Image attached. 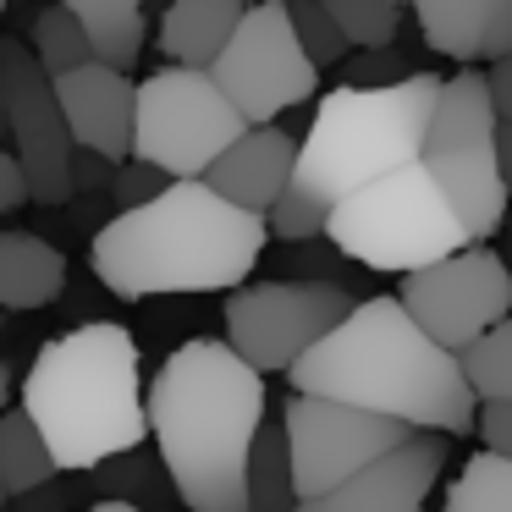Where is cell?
Instances as JSON below:
<instances>
[{
  "mask_svg": "<svg viewBox=\"0 0 512 512\" xmlns=\"http://www.w3.org/2000/svg\"><path fill=\"white\" fill-rule=\"evenodd\" d=\"M292 391L402 419L452 441L479 430V397L463 375V358L446 353L402 298L358 303L320 347L292 364Z\"/></svg>",
  "mask_w": 512,
  "mask_h": 512,
  "instance_id": "6da1fadb",
  "label": "cell"
},
{
  "mask_svg": "<svg viewBox=\"0 0 512 512\" xmlns=\"http://www.w3.org/2000/svg\"><path fill=\"white\" fill-rule=\"evenodd\" d=\"M265 430V375L232 342L177 347L149 380V435L188 512H248V463Z\"/></svg>",
  "mask_w": 512,
  "mask_h": 512,
  "instance_id": "7a4b0ae2",
  "label": "cell"
},
{
  "mask_svg": "<svg viewBox=\"0 0 512 512\" xmlns=\"http://www.w3.org/2000/svg\"><path fill=\"white\" fill-rule=\"evenodd\" d=\"M265 237V215L221 199L204 177H188L138 210H116V221L94 232L89 265L116 298L237 292L254 276Z\"/></svg>",
  "mask_w": 512,
  "mask_h": 512,
  "instance_id": "3957f363",
  "label": "cell"
},
{
  "mask_svg": "<svg viewBox=\"0 0 512 512\" xmlns=\"http://www.w3.org/2000/svg\"><path fill=\"white\" fill-rule=\"evenodd\" d=\"M23 408L50 441L61 474L100 468L149 435V397L138 380V342L116 320H89L34 353Z\"/></svg>",
  "mask_w": 512,
  "mask_h": 512,
  "instance_id": "277c9868",
  "label": "cell"
},
{
  "mask_svg": "<svg viewBox=\"0 0 512 512\" xmlns=\"http://www.w3.org/2000/svg\"><path fill=\"white\" fill-rule=\"evenodd\" d=\"M441 83L446 78H435V72H408V78L391 83L331 89L314 111L309 133H303L298 171H292L287 193H298L314 210L331 215L358 188L413 166L424 155V138H430Z\"/></svg>",
  "mask_w": 512,
  "mask_h": 512,
  "instance_id": "5b68a950",
  "label": "cell"
},
{
  "mask_svg": "<svg viewBox=\"0 0 512 512\" xmlns=\"http://www.w3.org/2000/svg\"><path fill=\"white\" fill-rule=\"evenodd\" d=\"M325 237H331L336 254L358 259L369 270H391V276H413V270L441 265V259L474 248L457 204L424 171V160L342 199L325 221Z\"/></svg>",
  "mask_w": 512,
  "mask_h": 512,
  "instance_id": "8992f818",
  "label": "cell"
},
{
  "mask_svg": "<svg viewBox=\"0 0 512 512\" xmlns=\"http://www.w3.org/2000/svg\"><path fill=\"white\" fill-rule=\"evenodd\" d=\"M424 171L441 182V193L457 204L468 237L490 243L507 226L512 188L496 160V105H490V78L474 67L452 72L441 83L430 138H424Z\"/></svg>",
  "mask_w": 512,
  "mask_h": 512,
  "instance_id": "52a82bcc",
  "label": "cell"
},
{
  "mask_svg": "<svg viewBox=\"0 0 512 512\" xmlns=\"http://www.w3.org/2000/svg\"><path fill=\"white\" fill-rule=\"evenodd\" d=\"M248 133V116L199 67H160L138 83L133 160L160 166L171 182L210 177V166Z\"/></svg>",
  "mask_w": 512,
  "mask_h": 512,
  "instance_id": "ba28073f",
  "label": "cell"
},
{
  "mask_svg": "<svg viewBox=\"0 0 512 512\" xmlns=\"http://www.w3.org/2000/svg\"><path fill=\"white\" fill-rule=\"evenodd\" d=\"M358 298L336 281H254L226 292V342L259 375H292L309 347H320Z\"/></svg>",
  "mask_w": 512,
  "mask_h": 512,
  "instance_id": "9c48e42d",
  "label": "cell"
},
{
  "mask_svg": "<svg viewBox=\"0 0 512 512\" xmlns=\"http://www.w3.org/2000/svg\"><path fill=\"white\" fill-rule=\"evenodd\" d=\"M210 78L248 116V127H270L281 111L309 105L314 89H320V67H314V56L303 50L298 28H292L287 0H254L248 6L232 45L210 67Z\"/></svg>",
  "mask_w": 512,
  "mask_h": 512,
  "instance_id": "30bf717a",
  "label": "cell"
},
{
  "mask_svg": "<svg viewBox=\"0 0 512 512\" xmlns=\"http://www.w3.org/2000/svg\"><path fill=\"white\" fill-rule=\"evenodd\" d=\"M281 424H287L292 479H298L303 501L347 485L353 474H364L369 463H380L386 452H397L402 441L419 435L402 419H380V413L347 408V402H325V397H292L281 408Z\"/></svg>",
  "mask_w": 512,
  "mask_h": 512,
  "instance_id": "8fae6325",
  "label": "cell"
},
{
  "mask_svg": "<svg viewBox=\"0 0 512 512\" xmlns=\"http://www.w3.org/2000/svg\"><path fill=\"white\" fill-rule=\"evenodd\" d=\"M0 100H6V133L28 171L34 204H67L78 193V144L61 116L56 78L39 67L34 45L0 39Z\"/></svg>",
  "mask_w": 512,
  "mask_h": 512,
  "instance_id": "7c38bea8",
  "label": "cell"
},
{
  "mask_svg": "<svg viewBox=\"0 0 512 512\" xmlns=\"http://www.w3.org/2000/svg\"><path fill=\"white\" fill-rule=\"evenodd\" d=\"M402 303L408 314L446 347V353H463L474 347L485 331H496L512 314V270L501 254L490 248H463V254L441 259V265H424L413 276H402Z\"/></svg>",
  "mask_w": 512,
  "mask_h": 512,
  "instance_id": "4fadbf2b",
  "label": "cell"
},
{
  "mask_svg": "<svg viewBox=\"0 0 512 512\" xmlns=\"http://www.w3.org/2000/svg\"><path fill=\"white\" fill-rule=\"evenodd\" d=\"M446 457H452V435L419 430L413 441H402L397 452L369 463L364 474H353L347 485L303 501L298 512H424Z\"/></svg>",
  "mask_w": 512,
  "mask_h": 512,
  "instance_id": "5bb4252c",
  "label": "cell"
},
{
  "mask_svg": "<svg viewBox=\"0 0 512 512\" xmlns=\"http://www.w3.org/2000/svg\"><path fill=\"white\" fill-rule=\"evenodd\" d=\"M56 100L61 116L72 127V144L89 149V155L111 160H133V127H138V83L127 78L122 67H105V61H89V67L56 78Z\"/></svg>",
  "mask_w": 512,
  "mask_h": 512,
  "instance_id": "9a60e30c",
  "label": "cell"
},
{
  "mask_svg": "<svg viewBox=\"0 0 512 512\" xmlns=\"http://www.w3.org/2000/svg\"><path fill=\"white\" fill-rule=\"evenodd\" d=\"M298 149L303 144L292 133H281L276 122H270V127H248V133L210 166V177H204V182H210L221 199L243 204V210H254V215H270L281 204V193L292 188Z\"/></svg>",
  "mask_w": 512,
  "mask_h": 512,
  "instance_id": "2e32d148",
  "label": "cell"
},
{
  "mask_svg": "<svg viewBox=\"0 0 512 512\" xmlns=\"http://www.w3.org/2000/svg\"><path fill=\"white\" fill-rule=\"evenodd\" d=\"M435 56L463 67L512 56V0H408Z\"/></svg>",
  "mask_w": 512,
  "mask_h": 512,
  "instance_id": "e0dca14e",
  "label": "cell"
},
{
  "mask_svg": "<svg viewBox=\"0 0 512 512\" xmlns=\"http://www.w3.org/2000/svg\"><path fill=\"white\" fill-rule=\"evenodd\" d=\"M243 0H171L160 12V50L171 67H199L210 72L221 50L232 45L237 23H243Z\"/></svg>",
  "mask_w": 512,
  "mask_h": 512,
  "instance_id": "ac0fdd59",
  "label": "cell"
},
{
  "mask_svg": "<svg viewBox=\"0 0 512 512\" xmlns=\"http://www.w3.org/2000/svg\"><path fill=\"white\" fill-rule=\"evenodd\" d=\"M67 287V259L34 232H0V314L45 309Z\"/></svg>",
  "mask_w": 512,
  "mask_h": 512,
  "instance_id": "d6986e66",
  "label": "cell"
},
{
  "mask_svg": "<svg viewBox=\"0 0 512 512\" xmlns=\"http://www.w3.org/2000/svg\"><path fill=\"white\" fill-rule=\"evenodd\" d=\"M94 39V61L133 72L144 56V0H61Z\"/></svg>",
  "mask_w": 512,
  "mask_h": 512,
  "instance_id": "ffe728a7",
  "label": "cell"
},
{
  "mask_svg": "<svg viewBox=\"0 0 512 512\" xmlns=\"http://www.w3.org/2000/svg\"><path fill=\"white\" fill-rule=\"evenodd\" d=\"M61 474L50 441L39 435V424L28 419V408H6L0 413V479L12 496H34Z\"/></svg>",
  "mask_w": 512,
  "mask_h": 512,
  "instance_id": "44dd1931",
  "label": "cell"
},
{
  "mask_svg": "<svg viewBox=\"0 0 512 512\" xmlns=\"http://www.w3.org/2000/svg\"><path fill=\"white\" fill-rule=\"evenodd\" d=\"M298 479H292V446H287V424L265 419L254 441V463H248V512H298Z\"/></svg>",
  "mask_w": 512,
  "mask_h": 512,
  "instance_id": "7402d4cb",
  "label": "cell"
},
{
  "mask_svg": "<svg viewBox=\"0 0 512 512\" xmlns=\"http://www.w3.org/2000/svg\"><path fill=\"white\" fill-rule=\"evenodd\" d=\"M441 512H512V457L479 452L446 485Z\"/></svg>",
  "mask_w": 512,
  "mask_h": 512,
  "instance_id": "603a6c76",
  "label": "cell"
},
{
  "mask_svg": "<svg viewBox=\"0 0 512 512\" xmlns=\"http://www.w3.org/2000/svg\"><path fill=\"white\" fill-rule=\"evenodd\" d=\"M34 56L50 78H67V72H78L94 61V39L67 6H45L39 23H34Z\"/></svg>",
  "mask_w": 512,
  "mask_h": 512,
  "instance_id": "cb8c5ba5",
  "label": "cell"
},
{
  "mask_svg": "<svg viewBox=\"0 0 512 512\" xmlns=\"http://www.w3.org/2000/svg\"><path fill=\"white\" fill-rule=\"evenodd\" d=\"M457 358H463V375L479 402H512V314Z\"/></svg>",
  "mask_w": 512,
  "mask_h": 512,
  "instance_id": "d4e9b609",
  "label": "cell"
},
{
  "mask_svg": "<svg viewBox=\"0 0 512 512\" xmlns=\"http://www.w3.org/2000/svg\"><path fill=\"white\" fill-rule=\"evenodd\" d=\"M320 6L336 17V28L353 50H386L397 39V0H320Z\"/></svg>",
  "mask_w": 512,
  "mask_h": 512,
  "instance_id": "484cf974",
  "label": "cell"
},
{
  "mask_svg": "<svg viewBox=\"0 0 512 512\" xmlns=\"http://www.w3.org/2000/svg\"><path fill=\"white\" fill-rule=\"evenodd\" d=\"M287 17H292V28H298L303 50L314 56V67H336V61L353 50L342 39V28H336V17L325 12L320 0H287Z\"/></svg>",
  "mask_w": 512,
  "mask_h": 512,
  "instance_id": "4316f807",
  "label": "cell"
},
{
  "mask_svg": "<svg viewBox=\"0 0 512 512\" xmlns=\"http://www.w3.org/2000/svg\"><path fill=\"white\" fill-rule=\"evenodd\" d=\"M166 188H171V177L160 166H149V160H122V166H116V177H111V193H116V204H122V210H138V204L160 199Z\"/></svg>",
  "mask_w": 512,
  "mask_h": 512,
  "instance_id": "83f0119b",
  "label": "cell"
},
{
  "mask_svg": "<svg viewBox=\"0 0 512 512\" xmlns=\"http://www.w3.org/2000/svg\"><path fill=\"white\" fill-rule=\"evenodd\" d=\"M479 441L485 452L512 457V402H479Z\"/></svg>",
  "mask_w": 512,
  "mask_h": 512,
  "instance_id": "f1b7e54d",
  "label": "cell"
},
{
  "mask_svg": "<svg viewBox=\"0 0 512 512\" xmlns=\"http://www.w3.org/2000/svg\"><path fill=\"white\" fill-rule=\"evenodd\" d=\"M28 199H34V188H28L23 160H17V149H6V144H0V215L23 210Z\"/></svg>",
  "mask_w": 512,
  "mask_h": 512,
  "instance_id": "f546056e",
  "label": "cell"
},
{
  "mask_svg": "<svg viewBox=\"0 0 512 512\" xmlns=\"http://www.w3.org/2000/svg\"><path fill=\"white\" fill-rule=\"evenodd\" d=\"M490 105H496V122H512V56L490 61Z\"/></svg>",
  "mask_w": 512,
  "mask_h": 512,
  "instance_id": "4dcf8cb0",
  "label": "cell"
},
{
  "mask_svg": "<svg viewBox=\"0 0 512 512\" xmlns=\"http://www.w3.org/2000/svg\"><path fill=\"white\" fill-rule=\"evenodd\" d=\"M496 160H501V177L512 188V122H496Z\"/></svg>",
  "mask_w": 512,
  "mask_h": 512,
  "instance_id": "1f68e13d",
  "label": "cell"
},
{
  "mask_svg": "<svg viewBox=\"0 0 512 512\" xmlns=\"http://www.w3.org/2000/svg\"><path fill=\"white\" fill-rule=\"evenodd\" d=\"M89 512H144V507H133V501H94Z\"/></svg>",
  "mask_w": 512,
  "mask_h": 512,
  "instance_id": "d6a6232c",
  "label": "cell"
},
{
  "mask_svg": "<svg viewBox=\"0 0 512 512\" xmlns=\"http://www.w3.org/2000/svg\"><path fill=\"white\" fill-rule=\"evenodd\" d=\"M6 397H12V369L0 364V413H6Z\"/></svg>",
  "mask_w": 512,
  "mask_h": 512,
  "instance_id": "836d02e7",
  "label": "cell"
},
{
  "mask_svg": "<svg viewBox=\"0 0 512 512\" xmlns=\"http://www.w3.org/2000/svg\"><path fill=\"white\" fill-rule=\"evenodd\" d=\"M6 501H12V490H6V479H0V512H6Z\"/></svg>",
  "mask_w": 512,
  "mask_h": 512,
  "instance_id": "e575fe53",
  "label": "cell"
},
{
  "mask_svg": "<svg viewBox=\"0 0 512 512\" xmlns=\"http://www.w3.org/2000/svg\"><path fill=\"white\" fill-rule=\"evenodd\" d=\"M0 122H6V100H0Z\"/></svg>",
  "mask_w": 512,
  "mask_h": 512,
  "instance_id": "d590c367",
  "label": "cell"
},
{
  "mask_svg": "<svg viewBox=\"0 0 512 512\" xmlns=\"http://www.w3.org/2000/svg\"><path fill=\"white\" fill-rule=\"evenodd\" d=\"M0 12H6V0H0Z\"/></svg>",
  "mask_w": 512,
  "mask_h": 512,
  "instance_id": "8d00e7d4",
  "label": "cell"
},
{
  "mask_svg": "<svg viewBox=\"0 0 512 512\" xmlns=\"http://www.w3.org/2000/svg\"><path fill=\"white\" fill-rule=\"evenodd\" d=\"M0 325H6V314H0Z\"/></svg>",
  "mask_w": 512,
  "mask_h": 512,
  "instance_id": "74e56055",
  "label": "cell"
},
{
  "mask_svg": "<svg viewBox=\"0 0 512 512\" xmlns=\"http://www.w3.org/2000/svg\"><path fill=\"white\" fill-rule=\"evenodd\" d=\"M243 6H254V0H243Z\"/></svg>",
  "mask_w": 512,
  "mask_h": 512,
  "instance_id": "f35d334b",
  "label": "cell"
},
{
  "mask_svg": "<svg viewBox=\"0 0 512 512\" xmlns=\"http://www.w3.org/2000/svg\"><path fill=\"white\" fill-rule=\"evenodd\" d=\"M397 6H402V0H397Z\"/></svg>",
  "mask_w": 512,
  "mask_h": 512,
  "instance_id": "ab89813d",
  "label": "cell"
}]
</instances>
